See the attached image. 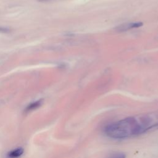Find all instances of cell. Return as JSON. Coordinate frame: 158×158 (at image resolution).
I'll return each mask as SVG.
<instances>
[{
    "label": "cell",
    "instance_id": "cell-1",
    "mask_svg": "<svg viewBox=\"0 0 158 158\" xmlns=\"http://www.w3.org/2000/svg\"><path fill=\"white\" fill-rule=\"evenodd\" d=\"M158 128V115L146 114L128 117L108 123L103 128L105 135L114 139H124Z\"/></svg>",
    "mask_w": 158,
    "mask_h": 158
},
{
    "label": "cell",
    "instance_id": "cell-2",
    "mask_svg": "<svg viewBox=\"0 0 158 158\" xmlns=\"http://www.w3.org/2000/svg\"><path fill=\"white\" fill-rule=\"evenodd\" d=\"M143 25V23L141 22H128V23H125L121 24L118 26H117L115 28V30L117 31H128L131 29L136 28H139Z\"/></svg>",
    "mask_w": 158,
    "mask_h": 158
},
{
    "label": "cell",
    "instance_id": "cell-3",
    "mask_svg": "<svg viewBox=\"0 0 158 158\" xmlns=\"http://www.w3.org/2000/svg\"><path fill=\"white\" fill-rule=\"evenodd\" d=\"M23 153V149L22 148H18L9 152L7 154L8 158H19Z\"/></svg>",
    "mask_w": 158,
    "mask_h": 158
},
{
    "label": "cell",
    "instance_id": "cell-4",
    "mask_svg": "<svg viewBox=\"0 0 158 158\" xmlns=\"http://www.w3.org/2000/svg\"><path fill=\"white\" fill-rule=\"evenodd\" d=\"M43 101V99H40V100H38V101H36L35 102L30 103L26 107L25 112H30L31 110H33L34 109H36L38 108L39 107H40L42 105Z\"/></svg>",
    "mask_w": 158,
    "mask_h": 158
},
{
    "label": "cell",
    "instance_id": "cell-5",
    "mask_svg": "<svg viewBox=\"0 0 158 158\" xmlns=\"http://www.w3.org/2000/svg\"><path fill=\"white\" fill-rule=\"evenodd\" d=\"M106 158H126V154L122 152L116 151L109 154Z\"/></svg>",
    "mask_w": 158,
    "mask_h": 158
},
{
    "label": "cell",
    "instance_id": "cell-6",
    "mask_svg": "<svg viewBox=\"0 0 158 158\" xmlns=\"http://www.w3.org/2000/svg\"><path fill=\"white\" fill-rule=\"evenodd\" d=\"M9 31V29L5 27H0V32H3V33H7Z\"/></svg>",
    "mask_w": 158,
    "mask_h": 158
},
{
    "label": "cell",
    "instance_id": "cell-7",
    "mask_svg": "<svg viewBox=\"0 0 158 158\" xmlns=\"http://www.w3.org/2000/svg\"><path fill=\"white\" fill-rule=\"evenodd\" d=\"M39 1H49V0H38Z\"/></svg>",
    "mask_w": 158,
    "mask_h": 158
}]
</instances>
